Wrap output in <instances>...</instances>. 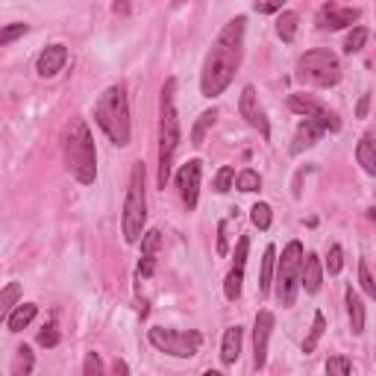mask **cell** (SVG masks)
Here are the masks:
<instances>
[{
  "label": "cell",
  "mask_w": 376,
  "mask_h": 376,
  "mask_svg": "<svg viewBox=\"0 0 376 376\" xmlns=\"http://www.w3.org/2000/svg\"><path fill=\"white\" fill-rule=\"evenodd\" d=\"M244 29H247V21L239 15L226 24L221 33H217L215 44L209 56L203 62V74H200V92L203 97H217L224 94L230 83L235 80L239 74V65H241V56H244Z\"/></svg>",
  "instance_id": "1"
},
{
  "label": "cell",
  "mask_w": 376,
  "mask_h": 376,
  "mask_svg": "<svg viewBox=\"0 0 376 376\" xmlns=\"http://www.w3.org/2000/svg\"><path fill=\"white\" fill-rule=\"evenodd\" d=\"M62 150H65L68 171L77 176V183L92 185L97 176V150H94L92 130H88V124L83 118H71V124L65 126Z\"/></svg>",
  "instance_id": "2"
},
{
  "label": "cell",
  "mask_w": 376,
  "mask_h": 376,
  "mask_svg": "<svg viewBox=\"0 0 376 376\" xmlns=\"http://www.w3.org/2000/svg\"><path fill=\"white\" fill-rule=\"evenodd\" d=\"M94 118L100 130L112 138V144L126 147L130 144V100H126L124 85H109L106 92L97 97Z\"/></svg>",
  "instance_id": "3"
},
{
  "label": "cell",
  "mask_w": 376,
  "mask_h": 376,
  "mask_svg": "<svg viewBox=\"0 0 376 376\" xmlns=\"http://www.w3.org/2000/svg\"><path fill=\"white\" fill-rule=\"evenodd\" d=\"M174 94H176V80H167L162 88V121H159V188H165L167 180H171V165L183 138Z\"/></svg>",
  "instance_id": "4"
},
{
  "label": "cell",
  "mask_w": 376,
  "mask_h": 376,
  "mask_svg": "<svg viewBox=\"0 0 376 376\" xmlns=\"http://www.w3.org/2000/svg\"><path fill=\"white\" fill-rule=\"evenodd\" d=\"M147 224V194H144V165L135 162L126 185V200H124V239L130 244H138L144 235Z\"/></svg>",
  "instance_id": "5"
},
{
  "label": "cell",
  "mask_w": 376,
  "mask_h": 376,
  "mask_svg": "<svg viewBox=\"0 0 376 376\" xmlns=\"http://www.w3.org/2000/svg\"><path fill=\"white\" fill-rule=\"evenodd\" d=\"M297 80L306 85H318V88H330L341 80V65L338 56L326 47H318V51H309L300 56L297 62Z\"/></svg>",
  "instance_id": "6"
},
{
  "label": "cell",
  "mask_w": 376,
  "mask_h": 376,
  "mask_svg": "<svg viewBox=\"0 0 376 376\" xmlns=\"http://www.w3.org/2000/svg\"><path fill=\"white\" fill-rule=\"evenodd\" d=\"M303 244L291 241L282 250L280 271H276V300L282 303V309H291L297 300V288H300V276H303Z\"/></svg>",
  "instance_id": "7"
},
{
  "label": "cell",
  "mask_w": 376,
  "mask_h": 376,
  "mask_svg": "<svg viewBox=\"0 0 376 376\" xmlns=\"http://www.w3.org/2000/svg\"><path fill=\"white\" fill-rule=\"evenodd\" d=\"M150 344L159 353H167V355H176V359H191V355L200 353L203 347V335L197 330H165V326H153L150 330Z\"/></svg>",
  "instance_id": "8"
},
{
  "label": "cell",
  "mask_w": 376,
  "mask_h": 376,
  "mask_svg": "<svg viewBox=\"0 0 376 376\" xmlns=\"http://www.w3.org/2000/svg\"><path fill=\"white\" fill-rule=\"evenodd\" d=\"M288 106L294 109V112H300L303 118H309V121L321 124L326 133H338V130H341L338 115L330 112V109H326L321 100H314L312 94H291V97H288Z\"/></svg>",
  "instance_id": "9"
},
{
  "label": "cell",
  "mask_w": 376,
  "mask_h": 376,
  "mask_svg": "<svg viewBox=\"0 0 376 376\" xmlns=\"http://www.w3.org/2000/svg\"><path fill=\"white\" fill-rule=\"evenodd\" d=\"M239 112H241L244 121L253 126V130L262 133V138L271 135V124H268V118H265V109L259 106V97H256V88L253 85H244L241 100H239Z\"/></svg>",
  "instance_id": "10"
},
{
  "label": "cell",
  "mask_w": 376,
  "mask_h": 376,
  "mask_svg": "<svg viewBox=\"0 0 376 376\" xmlns=\"http://www.w3.org/2000/svg\"><path fill=\"white\" fill-rule=\"evenodd\" d=\"M273 332V314L271 312H259L256 314V326H253V368L262 371L268 362V341Z\"/></svg>",
  "instance_id": "11"
},
{
  "label": "cell",
  "mask_w": 376,
  "mask_h": 376,
  "mask_svg": "<svg viewBox=\"0 0 376 376\" xmlns=\"http://www.w3.org/2000/svg\"><path fill=\"white\" fill-rule=\"evenodd\" d=\"M200 159H191L180 167V174H176V188H180V197L185 203V209L191 212L197 206V191H200Z\"/></svg>",
  "instance_id": "12"
},
{
  "label": "cell",
  "mask_w": 376,
  "mask_h": 376,
  "mask_svg": "<svg viewBox=\"0 0 376 376\" xmlns=\"http://www.w3.org/2000/svg\"><path fill=\"white\" fill-rule=\"evenodd\" d=\"M359 9H350V6H338V3H323L318 9V27L321 29H344L359 21Z\"/></svg>",
  "instance_id": "13"
},
{
  "label": "cell",
  "mask_w": 376,
  "mask_h": 376,
  "mask_svg": "<svg viewBox=\"0 0 376 376\" xmlns=\"http://www.w3.org/2000/svg\"><path fill=\"white\" fill-rule=\"evenodd\" d=\"M65 62H68V47L65 44H51V47H44L42 51V56H38L36 71H38V77H56L65 68Z\"/></svg>",
  "instance_id": "14"
},
{
  "label": "cell",
  "mask_w": 376,
  "mask_h": 376,
  "mask_svg": "<svg viewBox=\"0 0 376 376\" xmlns=\"http://www.w3.org/2000/svg\"><path fill=\"white\" fill-rule=\"evenodd\" d=\"M326 130L321 124H314V121H309V118H303L300 121V126H297V133H294V144H291V153L297 156V153H303L306 147H312V144H318V138L323 135Z\"/></svg>",
  "instance_id": "15"
},
{
  "label": "cell",
  "mask_w": 376,
  "mask_h": 376,
  "mask_svg": "<svg viewBox=\"0 0 376 376\" xmlns=\"http://www.w3.org/2000/svg\"><path fill=\"white\" fill-rule=\"evenodd\" d=\"M321 282H323V265L314 253H309L303 259V276H300V285L306 288V294H318L321 291Z\"/></svg>",
  "instance_id": "16"
},
{
  "label": "cell",
  "mask_w": 376,
  "mask_h": 376,
  "mask_svg": "<svg viewBox=\"0 0 376 376\" xmlns=\"http://www.w3.org/2000/svg\"><path fill=\"white\" fill-rule=\"evenodd\" d=\"M241 326H230V330L224 332V344H221V362L230 368V364L239 362L241 355Z\"/></svg>",
  "instance_id": "17"
},
{
  "label": "cell",
  "mask_w": 376,
  "mask_h": 376,
  "mask_svg": "<svg viewBox=\"0 0 376 376\" xmlns=\"http://www.w3.org/2000/svg\"><path fill=\"white\" fill-rule=\"evenodd\" d=\"M36 312H38V306H36V303H21V306H15V309L6 314V321H3V323H6V330H9V332H21L24 326L33 323Z\"/></svg>",
  "instance_id": "18"
},
{
  "label": "cell",
  "mask_w": 376,
  "mask_h": 376,
  "mask_svg": "<svg viewBox=\"0 0 376 376\" xmlns=\"http://www.w3.org/2000/svg\"><path fill=\"white\" fill-rule=\"evenodd\" d=\"M355 159H359V165L364 167V174L376 176V138L373 133H364L359 147H355Z\"/></svg>",
  "instance_id": "19"
},
{
  "label": "cell",
  "mask_w": 376,
  "mask_h": 376,
  "mask_svg": "<svg viewBox=\"0 0 376 376\" xmlns=\"http://www.w3.org/2000/svg\"><path fill=\"white\" fill-rule=\"evenodd\" d=\"M344 300H347V312H350V326H353V335H362V332H364V303H362V297L355 294L353 288H347V294H344Z\"/></svg>",
  "instance_id": "20"
},
{
  "label": "cell",
  "mask_w": 376,
  "mask_h": 376,
  "mask_svg": "<svg viewBox=\"0 0 376 376\" xmlns=\"http://www.w3.org/2000/svg\"><path fill=\"white\" fill-rule=\"evenodd\" d=\"M297 24H300V15L297 12H280V18H276V36L291 44L297 38Z\"/></svg>",
  "instance_id": "21"
},
{
  "label": "cell",
  "mask_w": 376,
  "mask_h": 376,
  "mask_svg": "<svg viewBox=\"0 0 376 376\" xmlns=\"http://www.w3.org/2000/svg\"><path fill=\"white\" fill-rule=\"evenodd\" d=\"M215 118H217L215 109H206V112H200V118H197V124H194V130H191V144L194 147H200L206 142V133L212 130Z\"/></svg>",
  "instance_id": "22"
},
{
  "label": "cell",
  "mask_w": 376,
  "mask_h": 376,
  "mask_svg": "<svg viewBox=\"0 0 376 376\" xmlns=\"http://www.w3.org/2000/svg\"><path fill=\"white\" fill-rule=\"evenodd\" d=\"M273 265H276V247H265L262 273H259V291H262V294H268V291H271V280H273Z\"/></svg>",
  "instance_id": "23"
},
{
  "label": "cell",
  "mask_w": 376,
  "mask_h": 376,
  "mask_svg": "<svg viewBox=\"0 0 376 376\" xmlns=\"http://www.w3.org/2000/svg\"><path fill=\"white\" fill-rule=\"evenodd\" d=\"M323 330H326V318L321 312H314V323L309 330V338L303 341V353H314V347H318V341L323 338Z\"/></svg>",
  "instance_id": "24"
},
{
  "label": "cell",
  "mask_w": 376,
  "mask_h": 376,
  "mask_svg": "<svg viewBox=\"0 0 376 376\" xmlns=\"http://www.w3.org/2000/svg\"><path fill=\"white\" fill-rule=\"evenodd\" d=\"M241 282H244V268H232L230 276H226V282H224V294H226V300H239V294H241Z\"/></svg>",
  "instance_id": "25"
},
{
  "label": "cell",
  "mask_w": 376,
  "mask_h": 376,
  "mask_svg": "<svg viewBox=\"0 0 376 376\" xmlns=\"http://www.w3.org/2000/svg\"><path fill=\"white\" fill-rule=\"evenodd\" d=\"M259 185H262V176L256 174V171H250V167L235 176V188H239V191H247V194H250V191H259Z\"/></svg>",
  "instance_id": "26"
},
{
  "label": "cell",
  "mask_w": 376,
  "mask_h": 376,
  "mask_svg": "<svg viewBox=\"0 0 376 376\" xmlns=\"http://www.w3.org/2000/svg\"><path fill=\"white\" fill-rule=\"evenodd\" d=\"M250 221L259 226V230H271V221H273V212L268 203H256L250 209Z\"/></svg>",
  "instance_id": "27"
},
{
  "label": "cell",
  "mask_w": 376,
  "mask_h": 376,
  "mask_svg": "<svg viewBox=\"0 0 376 376\" xmlns=\"http://www.w3.org/2000/svg\"><path fill=\"white\" fill-rule=\"evenodd\" d=\"M21 297V285L18 282H9L6 288H3V294H0V309H3V321H6V314L15 309V300Z\"/></svg>",
  "instance_id": "28"
},
{
  "label": "cell",
  "mask_w": 376,
  "mask_h": 376,
  "mask_svg": "<svg viewBox=\"0 0 376 376\" xmlns=\"http://www.w3.org/2000/svg\"><path fill=\"white\" fill-rule=\"evenodd\" d=\"M364 44H368V29H364V27H355L353 33L347 36V42H344V51H347V53H359Z\"/></svg>",
  "instance_id": "29"
},
{
  "label": "cell",
  "mask_w": 376,
  "mask_h": 376,
  "mask_svg": "<svg viewBox=\"0 0 376 376\" xmlns=\"http://www.w3.org/2000/svg\"><path fill=\"white\" fill-rule=\"evenodd\" d=\"M326 373H330V376H350L353 373V362L344 359V355H332V359L326 362Z\"/></svg>",
  "instance_id": "30"
},
{
  "label": "cell",
  "mask_w": 376,
  "mask_h": 376,
  "mask_svg": "<svg viewBox=\"0 0 376 376\" xmlns=\"http://www.w3.org/2000/svg\"><path fill=\"white\" fill-rule=\"evenodd\" d=\"M232 180H235V171L230 165H224L221 171H217V176H215V191L217 194H226L232 188Z\"/></svg>",
  "instance_id": "31"
},
{
  "label": "cell",
  "mask_w": 376,
  "mask_h": 376,
  "mask_svg": "<svg viewBox=\"0 0 376 376\" xmlns=\"http://www.w3.org/2000/svg\"><path fill=\"white\" fill-rule=\"evenodd\" d=\"M159 247H162V232L159 230H150V232L142 235V253L144 256H153Z\"/></svg>",
  "instance_id": "32"
},
{
  "label": "cell",
  "mask_w": 376,
  "mask_h": 376,
  "mask_svg": "<svg viewBox=\"0 0 376 376\" xmlns=\"http://www.w3.org/2000/svg\"><path fill=\"white\" fill-rule=\"evenodd\" d=\"M359 285H362V291L371 297V300H376V282H373V276L368 271V265L359 262Z\"/></svg>",
  "instance_id": "33"
},
{
  "label": "cell",
  "mask_w": 376,
  "mask_h": 376,
  "mask_svg": "<svg viewBox=\"0 0 376 376\" xmlns=\"http://www.w3.org/2000/svg\"><path fill=\"white\" fill-rule=\"evenodd\" d=\"M341 268H344V250L338 244H332L330 247V256H326V271L330 273H341Z\"/></svg>",
  "instance_id": "34"
},
{
  "label": "cell",
  "mask_w": 376,
  "mask_h": 376,
  "mask_svg": "<svg viewBox=\"0 0 376 376\" xmlns=\"http://www.w3.org/2000/svg\"><path fill=\"white\" fill-rule=\"evenodd\" d=\"M24 33H29L27 24H9V27H3V33H0V44H12L15 38Z\"/></svg>",
  "instance_id": "35"
},
{
  "label": "cell",
  "mask_w": 376,
  "mask_h": 376,
  "mask_svg": "<svg viewBox=\"0 0 376 376\" xmlns=\"http://www.w3.org/2000/svg\"><path fill=\"white\" fill-rule=\"evenodd\" d=\"M38 344H42V347H56L59 344V332L53 323H44V330L38 332Z\"/></svg>",
  "instance_id": "36"
},
{
  "label": "cell",
  "mask_w": 376,
  "mask_h": 376,
  "mask_svg": "<svg viewBox=\"0 0 376 376\" xmlns=\"http://www.w3.org/2000/svg\"><path fill=\"white\" fill-rule=\"evenodd\" d=\"M83 373H85V376H100V373H103L100 355H97V353H88V355H85V364H83Z\"/></svg>",
  "instance_id": "37"
},
{
  "label": "cell",
  "mask_w": 376,
  "mask_h": 376,
  "mask_svg": "<svg viewBox=\"0 0 376 376\" xmlns=\"http://www.w3.org/2000/svg\"><path fill=\"white\" fill-rule=\"evenodd\" d=\"M282 3H285V0H256L253 9L259 15H273V12H280V9H282Z\"/></svg>",
  "instance_id": "38"
},
{
  "label": "cell",
  "mask_w": 376,
  "mask_h": 376,
  "mask_svg": "<svg viewBox=\"0 0 376 376\" xmlns=\"http://www.w3.org/2000/svg\"><path fill=\"white\" fill-rule=\"evenodd\" d=\"M247 250H250V239H247V235H241V239H239V247H235V265H232V268H244Z\"/></svg>",
  "instance_id": "39"
},
{
  "label": "cell",
  "mask_w": 376,
  "mask_h": 376,
  "mask_svg": "<svg viewBox=\"0 0 376 376\" xmlns=\"http://www.w3.org/2000/svg\"><path fill=\"white\" fill-rule=\"evenodd\" d=\"M226 230H230V221L217 224V253L221 256H226V250H230V244H226Z\"/></svg>",
  "instance_id": "40"
},
{
  "label": "cell",
  "mask_w": 376,
  "mask_h": 376,
  "mask_svg": "<svg viewBox=\"0 0 376 376\" xmlns=\"http://www.w3.org/2000/svg\"><path fill=\"white\" fill-rule=\"evenodd\" d=\"M153 271H156V259L153 256H144L142 265H138V276H150Z\"/></svg>",
  "instance_id": "41"
},
{
  "label": "cell",
  "mask_w": 376,
  "mask_h": 376,
  "mask_svg": "<svg viewBox=\"0 0 376 376\" xmlns=\"http://www.w3.org/2000/svg\"><path fill=\"white\" fill-rule=\"evenodd\" d=\"M18 353H21V368H24V373H29V371H33V355H29L27 347H21Z\"/></svg>",
  "instance_id": "42"
},
{
  "label": "cell",
  "mask_w": 376,
  "mask_h": 376,
  "mask_svg": "<svg viewBox=\"0 0 376 376\" xmlns=\"http://www.w3.org/2000/svg\"><path fill=\"white\" fill-rule=\"evenodd\" d=\"M112 12H115V15H130V0H115V3H112Z\"/></svg>",
  "instance_id": "43"
},
{
  "label": "cell",
  "mask_w": 376,
  "mask_h": 376,
  "mask_svg": "<svg viewBox=\"0 0 376 376\" xmlns=\"http://www.w3.org/2000/svg\"><path fill=\"white\" fill-rule=\"evenodd\" d=\"M368 106H371V94H362L359 106H355V115H359V118H364V115H368Z\"/></svg>",
  "instance_id": "44"
},
{
  "label": "cell",
  "mask_w": 376,
  "mask_h": 376,
  "mask_svg": "<svg viewBox=\"0 0 376 376\" xmlns=\"http://www.w3.org/2000/svg\"><path fill=\"white\" fill-rule=\"evenodd\" d=\"M115 373H130V368L124 362H115Z\"/></svg>",
  "instance_id": "45"
},
{
  "label": "cell",
  "mask_w": 376,
  "mask_h": 376,
  "mask_svg": "<svg viewBox=\"0 0 376 376\" xmlns=\"http://www.w3.org/2000/svg\"><path fill=\"white\" fill-rule=\"evenodd\" d=\"M371 221H376V209H371Z\"/></svg>",
  "instance_id": "46"
}]
</instances>
